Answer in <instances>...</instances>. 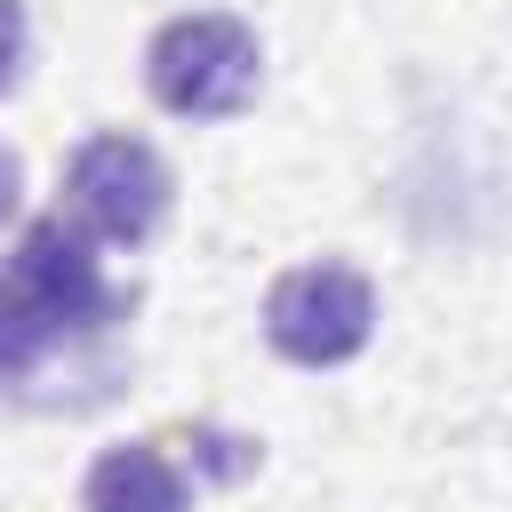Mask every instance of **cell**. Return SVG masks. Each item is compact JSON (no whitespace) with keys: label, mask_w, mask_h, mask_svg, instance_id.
Here are the masks:
<instances>
[{"label":"cell","mask_w":512,"mask_h":512,"mask_svg":"<svg viewBox=\"0 0 512 512\" xmlns=\"http://www.w3.org/2000/svg\"><path fill=\"white\" fill-rule=\"evenodd\" d=\"M120 320L128 288H112L80 224L32 216L0 256V392L104 400L120 368Z\"/></svg>","instance_id":"6da1fadb"},{"label":"cell","mask_w":512,"mask_h":512,"mask_svg":"<svg viewBox=\"0 0 512 512\" xmlns=\"http://www.w3.org/2000/svg\"><path fill=\"white\" fill-rule=\"evenodd\" d=\"M248 472H256V440L176 424L160 440L104 448L88 464V480H80V512H192L200 488H232Z\"/></svg>","instance_id":"7a4b0ae2"},{"label":"cell","mask_w":512,"mask_h":512,"mask_svg":"<svg viewBox=\"0 0 512 512\" xmlns=\"http://www.w3.org/2000/svg\"><path fill=\"white\" fill-rule=\"evenodd\" d=\"M144 80H152V104L176 112V120H232L264 80V48L224 8L168 16L144 48Z\"/></svg>","instance_id":"3957f363"},{"label":"cell","mask_w":512,"mask_h":512,"mask_svg":"<svg viewBox=\"0 0 512 512\" xmlns=\"http://www.w3.org/2000/svg\"><path fill=\"white\" fill-rule=\"evenodd\" d=\"M264 336L296 368H344L376 336V288H368V272H352L336 256L280 272L272 296H264Z\"/></svg>","instance_id":"277c9868"},{"label":"cell","mask_w":512,"mask_h":512,"mask_svg":"<svg viewBox=\"0 0 512 512\" xmlns=\"http://www.w3.org/2000/svg\"><path fill=\"white\" fill-rule=\"evenodd\" d=\"M168 200H176L168 160H160L144 136H88V144L72 152V168H64V208H72V224L96 232V240H112V248L152 240V232L168 224Z\"/></svg>","instance_id":"5b68a950"},{"label":"cell","mask_w":512,"mask_h":512,"mask_svg":"<svg viewBox=\"0 0 512 512\" xmlns=\"http://www.w3.org/2000/svg\"><path fill=\"white\" fill-rule=\"evenodd\" d=\"M24 56H32V24H24V0H0V96L24 80Z\"/></svg>","instance_id":"8992f818"},{"label":"cell","mask_w":512,"mask_h":512,"mask_svg":"<svg viewBox=\"0 0 512 512\" xmlns=\"http://www.w3.org/2000/svg\"><path fill=\"white\" fill-rule=\"evenodd\" d=\"M8 216H16V160L0 152V224H8Z\"/></svg>","instance_id":"52a82bcc"}]
</instances>
